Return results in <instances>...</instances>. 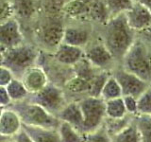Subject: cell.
<instances>
[{"label":"cell","mask_w":151,"mask_h":142,"mask_svg":"<svg viewBox=\"0 0 151 142\" xmlns=\"http://www.w3.org/2000/svg\"><path fill=\"white\" fill-rule=\"evenodd\" d=\"M93 38L92 24L90 22H66L63 43L85 49Z\"/></svg>","instance_id":"obj_9"},{"label":"cell","mask_w":151,"mask_h":142,"mask_svg":"<svg viewBox=\"0 0 151 142\" xmlns=\"http://www.w3.org/2000/svg\"><path fill=\"white\" fill-rule=\"evenodd\" d=\"M26 42L20 23L14 17L0 24V46L5 49L20 46Z\"/></svg>","instance_id":"obj_11"},{"label":"cell","mask_w":151,"mask_h":142,"mask_svg":"<svg viewBox=\"0 0 151 142\" xmlns=\"http://www.w3.org/2000/svg\"><path fill=\"white\" fill-rule=\"evenodd\" d=\"M137 115L151 116V85L137 98Z\"/></svg>","instance_id":"obj_32"},{"label":"cell","mask_w":151,"mask_h":142,"mask_svg":"<svg viewBox=\"0 0 151 142\" xmlns=\"http://www.w3.org/2000/svg\"><path fill=\"white\" fill-rule=\"evenodd\" d=\"M111 75L120 85L122 97L131 96L137 99L150 86L149 83H145L136 75L122 68L120 65L116 66L111 71Z\"/></svg>","instance_id":"obj_10"},{"label":"cell","mask_w":151,"mask_h":142,"mask_svg":"<svg viewBox=\"0 0 151 142\" xmlns=\"http://www.w3.org/2000/svg\"><path fill=\"white\" fill-rule=\"evenodd\" d=\"M63 89L68 101H78L89 96L90 82L73 75L63 85Z\"/></svg>","instance_id":"obj_18"},{"label":"cell","mask_w":151,"mask_h":142,"mask_svg":"<svg viewBox=\"0 0 151 142\" xmlns=\"http://www.w3.org/2000/svg\"><path fill=\"white\" fill-rule=\"evenodd\" d=\"M88 4L80 0H67L63 9V16L65 21H88Z\"/></svg>","instance_id":"obj_19"},{"label":"cell","mask_w":151,"mask_h":142,"mask_svg":"<svg viewBox=\"0 0 151 142\" xmlns=\"http://www.w3.org/2000/svg\"><path fill=\"white\" fill-rule=\"evenodd\" d=\"M5 142H15V141H14V139H13V138H9V139L6 140Z\"/></svg>","instance_id":"obj_43"},{"label":"cell","mask_w":151,"mask_h":142,"mask_svg":"<svg viewBox=\"0 0 151 142\" xmlns=\"http://www.w3.org/2000/svg\"><path fill=\"white\" fill-rule=\"evenodd\" d=\"M83 142H111V137L103 125L97 130L83 135Z\"/></svg>","instance_id":"obj_33"},{"label":"cell","mask_w":151,"mask_h":142,"mask_svg":"<svg viewBox=\"0 0 151 142\" xmlns=\"http://www.w3.org/2000/svg\"><path fill=\"white\" fill-rule=\"evenodd\" d=\"M121 97H122V91H121L120 85L118 84L117 80L114 79V77H113L111 73V75L109 76V78L107 79L106 83L103 86L100 98L106 101L112 99L121 98Z\"/></svg>","instance_id":"obj_29"},{"label":"cell","mask_w":151,"mask_h":142,"mask_svg":"<svg viewBox=\"0 0 151 142\" xmlns=\"http://www.w3.org/2000/svg\"><path fill=\"white\" fill-rule=\"evenodd\" d=\"M9 107L17 113L23 125L48 129H58L60 125V121L58 117L51 115L42 107L29 101L28 99L12 102Z\"/></svg>","instance_id":"obj_5"},{"label":"cell","mask_w":151,"mask_h":142,"mask_svg":"<svg viewBox=\"0 0 151 142\" xmlns=\"http://www.w3.org/2000/svg\"><path fill=\"white\" fill-rule=\"evenodd\" d=\"M72 70L75 76L81 78L85 80H88V82H91L93 78L97 74L98 71H101L94 68L84 57L80 61H78L75 65L72 66Z\"/></svg>","instance_id":"obj_26"},{"label":"cell","mask_w":151,"mask_h":142,"mask_svg":"<svg viewBox=\"0 0 151 142\" xmlns=\"http://www.w3.org/2000/svg\"><path fill=\"white\" fill-rule=\"evenodd\" d=\"M111 72H110V71H98L97 74L90 82L89 96L100 98L103 86L105 84L107 79L109 78V76L111 75Z\"/></svg>","instance_id":"obj_30"},{"label":"cell","mask_w":151,"mask_h":142,"mask_svg":"<svg viewBox=\"0 0 151 142\" xmlns=\"http://www.w3.org/2000/svg\"><path fill=\"white\" fill-rule=\"evenodd\" d=\"M6 88L9 96L11 98L12 103L25 101L29 96V93L20 79L13 78L12 82L6 86Z\"/></svg>","instance_id":"obj_23"},{"label":"cell","mask_w":151,"mask_h":142,"mask_svg":"<svg viewBox=\"0 0 151 142\" xmlns=\"http://www.w3.org/2000/svg\"><path fill=\"white\" fill-rule=\"evenodd\" d=\"M111 142H141L133 120L124 129L111 136Z\"/></svg>","instance_id":"obj_28"},{"label":"cell","mask_w":151,"mask_h":142,"mask_svg":"<svg viewBox=\"0 0 151 142\" xmlns=\"http://www.w3.org/2000/svg\"><path fill=\"white\" fill-rule=\"evenodd\" d=\"M123 101L126 107L127 114L130 116L137 115V99L131 96H125L123 97Z\"/></svg>","instance_id":"obj_35"},{"label":"cell","mask_w":151,"mask_h":142,"mask_svg":"<svg viewBox=\"0 0 151 142\" xmlns=\"http://www.w3.org/2000/svg\"><path fill=\"white\" fill-rule=\"evenodd\" d=\"M13 17L11 0H0V24Z\"/></svg>","instance_id":"obj_34"},{"label":"cell","mask_w":151,"mask_h":142,"mask_svg":"<svg viewBox=\"0 0 151 142\" xmlns=\"http://www.w3.org/2000/svg\"><path fill=\"white\" fill-rule=\"evenodd\" d=\"M105 112L108 118H123L129 115L126 110L123 97L106 101Z\"/></svg>","instance_id":"obj_22"},{"label":"cell","mask_w":151,"mask_h":142,"mask_svg":"<svg viewBox=\"0 0 151 142\" xmlns=\"http://www.w3.org/2000/svg\"><path fill=\"white\" fill-rule=\"evenodd\" d=\"M120 66L151 85V49L143 39L136 38Z\"/></svg>","instance_id":"obj_3"},{"label":"cell","mask_w":151,"mask_h":142,"mask_svg":"<svg viewBox=\"0 0 151 142\" xmlns=\"http://www.w3.org/2000/svg\"><path fill=\"white\" fill-rule=\"evenodd\" d=\"M124 14L127 25L136 33L145 30L151 25V12L139 4L134 3Z\"/></svg>","instance_id":"obj_13"},{"label":"cell","mask_w":151,"mask_h":142,"mask_svg":"<svg viewBox=\"0 0 151 142\" xmlns=\"http://www.w3.org/2000/svg\"><path fill=\"white\" fill-rule=\"evenodd\" d=\"M57 117L60 121H63L72 125L75 129H77L83 135V117L78 101H68L64 107L60 111Z\"/></svg>","instance_id":"obj_17"},{"label":"cell","mask_w":151,"mask_h":142,"mask_svg":"<svg viewBox=\"0 0 151 142\" xmlns=\"http://www.w3.org/2000/svg\"><path fill=\"white\" fill-rule=\"evenodd\" d=\"M136 34L127 25L125 14L111 17L106 24L101 26L99 33L101 41L114 58L118 65L136 39Z\"/></svg>","instance_id":"obj_1"},{"label":"cell","mask_w":151,"mask_h":142,"mask_svg":"<svg viewBox=\"0 0 151 142\" xmlns=\"http://www.w3.org/2000/svg\"><path fill=\"white\" fill-rule=\"evenodd\" d=\"M12 104L11 98H9L7 88L0 86V106L7 108Z\"/></svg>","instance_id":"obj_37"},{"label":"cell","mask_w":151,"mask_h":142,"mask_svg":"<svg viewBox=\"0 0 151 142\" xmlns=\"http://www.w3.org/2000/svg\"><path fill=\"white\" fill-rule=\"evenodd\" d=\"M13 139L15 142H33L31 137L27 134V132L23 128L15 135Z\"/></svg>","instance_id":"obj_38"},{"label":"cell","mask_w":151,"mask_h":142,"mask_svg":"<svg viewBox=\"0 0 151 142\" xmlns=\"http://www.w3.org/2000/svg\"><path fill=\"white\" fill-rule=\"evenodd\" d=\"M51 57L57 64L72 67L84 57V49L61 43L53 53H51Z\"/></svg>","instance_id":"obj_14"},{"label":"cell","mask_w":151,"mask_h":142,"mask_svg":"<svg viewBox=\"0 0 151 142\" xmlns=\"http://www.w3.org/2000/svg\"><path fill=\"white\" fill-rule=\"evenodd\" d=\"M88 6V21L91 24L93 23L101 27L110 20L111 15L105 0H92Z\"/></svg>","instance_id":"obj_20"},{"label":"cell","mask_w":151,"mask_h":142,"mask_svg":"<svg viewBox=\"0 0 151 142\" xmlns=\"http://www.w3.org/2000/svg\"><path fill=\"white\" fill-rule=\"evenodd\" d=\"M133 121L139 133L141 142H151V117L136 115Z\"/></svg>","instance_id":"obj_25"},{"label":"cell","mask_w":151,"mask_h":142,"mask_svg":"<svg viewBox=\"0 0 151 142\" xmlns=\"http://www.w3.org/2000/svg\"><path fill=\"white\" fill-rule=\"evenodd\" d=\"M134 116L127 115V117L123 118H108L106 117L103 123V127L105 128L107 133L110 136L116 135L117 133H119L121 130L127 127L129 123L133 120Z\"/></svg>","instance_id":"obj_27"},{"label":"cell","mask_w":151,"mask_h":142,"mask_svg":"<svg viewBox=\"0 0 151 142\" xmlns=\"http://www.w3.org/2000/svg\"><path fill=\"white\" fill-rule=\"evenodd\" d=\"M41 50L32 43L5 49L3 65L11 70L13 77L21 79L27 69L38 64Z\"/></svg>","instance_id":"obj_4"},{"label":"cell","mask_w":151,"mask_h":142,"mask_svg":"<svg viewBox=\"0 0 151 142\" xmlns=\"http://www.w3.org/2000/svg\"><path fill=\"white\" fill-rule=\"evenodd\" d=\"M57 130L59 133L60 142H83L84 135L68 123L60 121Z\"/></svg>","instance_id":"obj_24"},{"label":"cell","mask_w":151,"mask_h":142,"mask_svg":"<svg viewBox=\"0 0 151 142\" xmlns=\"http://www.w3.org/2000/svg\"><path fill=\"white\" fill-rule=\"evenodd\" d=\"M27 99L40 105L55 117L68 102L63 87L50 82L40 91L29 94Z\"/></svg>","instance_id":"obj_6"},{"label":"cell","mask_w":151,"mask_h":142,"mask_svg":"<svg viewBox=\"0 0 151 142\" xmlns=\"http://www.w3.org/2000/svg\"><path fill=\"white\" fill-rule=\"evenodd\" d=\"M84 58L94 68L101 71H111L118 66L111 52L103 44L100 37L93 38L84 49Z\"/></svg>","instance_id":"obj_8"},{"label":"cell","mask_w":151,"mask_h":142,"mask_svg":"<svg viewBox=\"0 0 151 142\" xmlns=\"http://www.w3.org/2000/svg\"><path fill=\"white\" fill-rule=\"evenodd\" d=\"M65 25L63 17L39 16L32 28V43L40 50L53 53L63 43Z\"/></svg>","instance_id":"obj_2"},{"label":"cell","mask_w":151,"mask_h":142,"mask_svg":"<svg viewBox=\"0 0 151 142\" xmlns=\"http://www.w3.org/2000/svg\"><path fill=\"white\" fill-rule=\"evenodd\" d=\"M13 75L11 70L8 69L6 66H0V86L6 87L7 85L12 82L13 79Z\"/></svg>","instance_id":"obj_36"},{"label":"cell","mask_w":151,"mask_h":142,"mask_svg":"<svg viewBox=\"0 0 151 142\" xmlns=\"http://www.w3.org/2000/svg\"><path fill=\"white\" fill-rule=\"evenodd\" d=\"M150 117H151V116H150Z\"/></svg>","instance_id":"obj_44"},{"label":"cell","mask_w":151,"mask_h":142,"mask_svg":"<svg viewBox=\"0 0 151 142\" xmlns=\"http://www.w3.org/2000/svg\"><path fill=\"white\" fill-rule=\"evenodd\" d=\"M21 129L22 121L17 113L11 107L5 108L0 117V135L13 138Z\"/></svg>","instance_id":"obj_16"},{"label":"cell","mask_w":151,"mask_h":142,"mask_svg":"<svg viewBox=\"0 0 151 142\" xmlns=\"http://www.w3.org/2000/svg\"><path fill=\"white\" fill-rule=\"evenodd\" d=\"M13 17L22 22L37 21L40 16V0H11Z\"/></svg>","instance_id":"obj_12"},{"label":"cell","mask_w":151,"mask_h":142,"mask_svg":"<svg viewBox=\"0 0 151 142\" xmlns=\"http://www.w3.org/2000/svg\"><path fill=\"white\" fill-rule=\"evenodd\" d=\"M111 17L125 13L133 6L132 0H105Z\"/></svg>","instance_id":"obj_31"},{"label":"cell","mask_w":151,"mask_h":142,"mask_svg":"<svg viewBox=\"0 0 151 142\" xmlns=\"http://www.w3.org/2000/svg\"><path fill=\"white\" fill-rule=\"evenodd\" d=\"M137 34H142V35L144 36V40L151 43V25L147 28H145V30L141 31L139 33H137Z\"/></svg>","instance_id":"obj_39"},{"label":"cell","mask_w":151,"mask_h":142,"mask_svg":"<svg viewBox=\"0 0 151 142\" xmlns=\"http://www.w3.org/2000/svg\"><path fill=\"white\" fill-rule=\"evenodd\" d=\"M78 101L83 117V135L100 128L106 118L105 101L101 98L87 96Z\"/></svg>","instance_id":"obj_7"},{"label":"cell","mask_w":151,"mask_h":142,"mask_svg":"<svg viewBox=\"0 0 151 142\" xmlns=\"http://www.w3.org/2000/svg\"><path fill=\"white\" fill-rule=\"evenodd\" d=\"M20 80L29 94L40 91L49 83L45 71L38 64L27 69Z\"/></svg>","instance_id":"obj_15"},{"label":"cell","mask_w":151,"mask_h":142,"mask_svg":"<svg viewBox=\"0 0 151 142\" xmlns=\"http://www.w3.org/2000/svg\"><path fill=\"white\" fill-rule=\"evenodd\" d=\"M132 1H133V3L144 6L145 8L147 9L148 11L151 12V0H132Z\"/></svg>","instance_id":"obj_40"},{"label":"cell","mask_w":151,"mask_h":142,"mask_svg":"<svg viewBox=\"0 0 151 142\" xmlns=\"http://www.w3.org/2000/svg\"><path fill=\"white\" fill-rule=\"evenodd\" d=\"M4 51L5 49L0 46V66L3 65V60H4Z\"/></svg>","instance_id":"obj_41"},{"label":"cell","mask_w":151,"mask_h":142,"mask_svg":"<svg viewBox=\"0 0 151 142\" xmlns=\"http://www.w3.org/2000/svg\"><path fill=\"white\" fill-rule=\"evenodd\" d=\"M4 107H1L0 106V117H1V115H2V113H3V111H4Z\"/></svg>","instance_id":"obj_42"},{"label":"cell","mask_w":151,"mask_h":142,"mask_svg":"<svg viewBox=\"0 0 151 142\" xmlns=\"http://www.w3.org/2000/svg\"><path fill=\"white\" fill-rule=\"evenodd\" d=\"M22 128L31 137L33 142H60L59 133L57 129L33 127L23 124Z\"/></svg>","instance_id":"obj_21"}]
</instances>
